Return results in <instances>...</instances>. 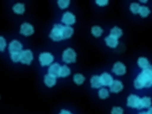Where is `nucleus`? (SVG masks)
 Masks as SVG:
<instances>
[{"instance_id": "nucleus-1", "label": "nucleus", "mask_w": 152, "mask_h": 114, "mask_svg": "<svg viewBox=\"0 0 152 114\" xmlns=\"http://www.w3.org/2000/svg\"><path fill=\"white\" fill-rule=\"evenodd\" d=\"M152 86V66L143 69L134 81V87L136 89L143 88H149Z\"/></svg>"}, {"instance_id": "nucleus-2", "label": "nucleus", "mask_w": 152, "mask_h": 114, "mask_svg": "<svg viewBox=\"0 0 152 114\" xmlns=\"http://www.w3.org/2000/svg\"><path fill=\"white\" fill-rule=\"evenodd\" d=\"M63 28L62 24H55L49 34L50 38L54 42H59L63 40Z\"/></svg>"}, {"instance_id": "nucleus-3", "label": "nucleus", "mask_w": 152, "mask_h": 114, "mask_svg": "<svg viewBox=\"0 0 152 114\" xmlns=\"http://www.w3.org/2000/svg\"><path fill=\"white\" fill-rule=\"evenodd\" d=\"M76 57H77V54L75 50L71 48H67V49H65L62 54L63 61L67 64L75 63L76 62Z\"/></svg>"}, {"instance_id": "nucleus-4", "label": "nucleus", "mask_w": 152, "mask_h": 114, "mask_svg": "<svg viewBox=\"0 0 152 114\" xmlns=\"http://www.w3.org/2000/svg\"><path fill=\"white\" fill-rule=\"evenodd\" d=\"M54 60V57L51 53L44 52L40 53L39 55V62L42 67L49 66Z\"/></svg>"}, {"instance_id": "nucleus-5", "label": "nucleus", "mask_w": 152, "mask_h": 114, "mask_svg": "<svg viewBox=\"0 0 152 114\" xmlns=\"http://www.w3.org/2000/svg\"><path fill=\"white\" fill-rule=\"evenodd\" d=\"M140 103L141 98L136 95L131 94L127 98V103H126V105H127L129 107L140 110Z\"/></svg>"}, {"instance_id": "nucleus-6", "label": "nucleus", "mask_w": 152, "mask_h": 114, "mask_svg": "<svg viewBox=\"0 0 152 114\" xmlns=\"http://www.w3.org/2000/svg\"><path fill=\"white\" fill-rule=\"evenodd\" d=\"M22 49H23L22 44L16 40H12V41L9 44L8 50L10 54H20V53H21L23 51Z\"/></svg>"}, {"instance_id": "nucleus-7", "label": "nucleus", "mask_w": 152, "mask_h": 114, "mask_svg": "<svg viewBox=\"0 0 152 114\" xmlns=\"http://www.w3.org/2000/svg\"><path fill=\"white\" fill-rule=\"evenodd\" d=\"M33 60V53L30 50H24L21 53L20 62L23 65H30Z\"/></svg>"}, {"instance_id": "nucleus-8", "label": "nucleus", "mask_w": 152, "mask_h": 114, "mask_svg": "<svg viewBox=\"0 0 152 114\" xmlns=\"http://www.w3.org/2000/svg\"><path fill=\"white\" fill-rule=\"evenodd\" d=\"M20 33L25 36H31L34 33V27L32 24H29V23L24 22L20 26Z\"/></svg>"}, {"instance_id": "nucleus-9", "label": "nucleus", "mask_w": 152, "mask_h": 114, "mask_svg": "<svg viewBox=\"0 0 152 114\" xmlns=\"http://www.w3.org/2000/svg\"><path fill=\"white\" fill-rule=\"evenodd\" d=\"M61 22L65 24L66 26H70V25L74 24L76 22V17L75 15H73L72 12H67L63 14Z\"/></svg>"}, {"instance_id": "nucleus-10", "label": "nucleus", "mask_w": 152, "mask_h": 114, "mask_svg": "<svg viewBox=\"0 0 152 114\" xmlns=\"http://www.w3.org/2000/svg\"><path fill=\"white\" fill-rule=\"evenodd\" d=\"M112 71L116 75H124L126 72V66L122 62H116L113 65Z\"/></svg>"}, {"instance_id": "nucleus-11", "label": "nucleus", "mask_w": 152, "mask_h": 114, "mask_svg": "<svg viewBox=\"0 0 152 114\" xmlns=\"http://www.w3.org/2000/svg\"><path fill=\"white\" fill-rule=\"evenodd\" d=\"M100 78L102 86H105V87H110L114 82L112 76L106 72L103 73L100 76Z\"/></svg>"}, {"instance_id": "nucleus-12", "label": "nucleus", "mask_w": 152, "mask_h": 114, "mask_svg": "<svg viewBox=\"0 0 152 114\" xmlns=\"http://www.w3.org/2000/svg\"><path fill=\"white\" fill-rule=\"evenodd\" d=\"M61 67L59 63H53L49 67L48 69V74L53 76L55 78L60 77V71H61Z\"/></svg>"}, {"instance_id": "nucleus-13", "label": "nucleus", "mask_w": 152, "mask_h": 114, "mask_svg": "<svg viewBox=\"0 0 152 114\" xmlns=\"http://www.w3.org/2000/svg\"><path fill=\"white\" fill-rule=\"evenodd\" d=\"M123 88L124 86L123 83L118 80H115L114 81L112 85L110 87V91L112 93H118L119 92H121V91H123Z\"/></svg>"}, {"instance_id": "nucleus-14", "label": "nucleus", "mask_w": 152, "mask_h": 114, "mask_svg": "<svg viewBox=\"0 0 152 114\" xmlns=\"http://www.w3.org/2000/svg\"><path fill=\"white\" fill-rule=\"evenodd\" d=\"M105 42L106 45H107L108 47L112 48V49H115V48L117 47L118 45V38L111 36V35H109V36L105 38Z\"/></svg>"}, {"instance_id": "nucleus-15", "label": "nucleus", "mask_w": 152, "mask_h": 114, "mask_svg": "<svg viewBox=\"0 0 152 114\" xmlns=\"http://www.w3.org/2000/svg\"><path fill=\"white\" fill-rule=\"evenodd\" d=\"M44 82L48 87H53V86L56 85L57 78H55L50 75H46L44 78Z\"/></svg>"}, {"instance_id": "nucleus-16", "label": "nucleus", "mask_w": 152, "mask_h": 114, "mask_svg": "<svg viewBox=\"0 0 152 114\" xmlns=\"http://www.w3.org/2000/svg\"><path fill=\"white\" fill-rule=\"evenodd\" d=\"M90 83H91V86H92V88L98 89V88L101 87V86H102L100 77L98 75L92 76V78H91V79H90Z\"/></svg>"}, {"instance_id": "nucleus-17", "label": "nucleus", "mask_w": 152, "mask_h": 114, "mask_svg": "<svg viewBox=\"0 0 152 114\" xmlns=\"http://www.w3.org/2000/svg\"><path fill=\"white\" fill-rule=\"evenodd\" d=\"M74 30L72 27L69 26H64L63 28V40L69 39L73 36Z\"/></svg>"}, {"instance_id": "nucleus-18", "label": "nucleus", "mask_w": 152, "mask_h": 114, "mask_svg": "<svg viewBox=\"0 0 152 114\" xmlns=\"http://www.w3.org/2000/svg\"><path fill=\"white\" fill-rule=\"evenodd\" d=\"M137 64L139 68H142V69H145L151 65L149 64L148 59L145 57H139L137 60Z\"/></svg>"}, {"instance_id": "nucleus-19", "label": "nucleus", "mask_w": 152, "mask_h": 114, "mask_svg": "<svg viewBox=\"0 0 152 114\" xmlns=\"http://www.w3.org/2000/svg\"><path fill=\"white\" fill-rule=\"evenodd\" d=\"M151 105V99L149 97H144L141 99L140 110L143 108H149Z\"/></svg>"}, {"instance_id": "nucleus-20", "label": "nucleus", "mask_w": 152, "mask_h": 114, "mask_svg": "<svg viewBox=\"0 0 152 114\" xmlns=\"http://www.w3.org/2000/svg\"><path fill=\"white\" fill-rule=\"evenodd\" d=\"M13 11L15 14H23L25 12V6L24 4L18 3L13 7Z\"/></svg>"}, {"instance_id": "nucleus-21", "label": "nucleus", "mask_w": 152, "mask_h": 114, "mask_svg": "<svg viewBox=\"0 0 152 114\" xmlns=\"http://www.w3.org/2000/svg\"><path fill=\"white\" fill-rule=\"evenodd\" d=\"M85 80L86 78L82 74H80V73H77V74H75L73 76V81L77 85H82L83 82L85 81Z\"/></svg>"}, {"instance_id": "nucleus-22", "label": "nucleus", "mask_w": 152, "mask_h": 114, "mask_svg": "<svg viewBox=\"0 0 152 114\" xmlns=\"http://www.w3.org/2000/svg\"><path fill=\"white\" fill-rule=\"evenodd\" d=\"M92 34H93L94 36H95L96 38H99L102 34H103V30L101 28V27L98 26H94L92 28Z\"/></svg>"}, {"instance_id": "nucleus-23", "label": "nucleus", "mask_w": 152, "mask_h": 114, "mask_svg": "<svg viewBox=\"0 0 152 114\" xmlns=\"http://www.w3.org/2000/svg\"><path fill=\"white\" fill-rule=\"evenodd\" d=\"M110 35L116 38H119L123 36V31L118 27H114L110 30Z\"/></svg>"}, {"instance_id": "nucleus-24", "label": "nucleus", "mask_w": 152, "mask_h": 114, "mask_svg": "<svg viewBox=\"0 0 152 114\" xmlns=\"http://www.w3.org/2000/svg\"><path fill=\"white\" fill-rule=\"evenodd\" d=\"M71 73L70 68L66 65H63L61 68V71H60V77L65 78L69 76Z\"/></svg>"}, {"instance_id": "nucleus-25", "label": "nucleus", "mask_w": 152, "mask_h": 114, "mask_svg": "<svg viewBox=\"0 0 152 114\" xmlns=\"http://www.w3.org/2000/svg\"><path fill=\"white\" fill-rule=\"evenodd\" d=\"M98 96L101 99H105L109 97V92L106 88H102L98 91Z\"/></svg>"}, {"instance_id": "nucleus-26", "label": "nucleus", "mask_w": 152, "mask_h": 114, "mask_svg": "<svg viewBox=\"0 0 152 114\" xmlns=\"http://www.w3.org/2000/svg\"><path fill=\"white\" fill-rule=\"evenodd\" d=\"M151 13L150 9H149L148 7L146 6H141L140 11H139V14L142 17H148Z\"/></svg>"}, {"instance_id": "nucleus-27", "label": "nucleus", "mask_w": 152, "mask_h": 114, "mask_svg": "<svg viewBox=\"0 0 152 114\" xmlns=\"http://www.w3.org/2000/svg\"><path fill=\"white\" fill-rule=\"evenodd\" d=\"M141 6L137 3H132L130 5V10L134 14H137L139 13L140 11Z\"/></svg>"}, {"instance_id": "nucleus-28", "label": "nucleus", "mask_w": 152, "mask_h": 114, "mask_svg": "<svg viewBox=\"0 0 152 114\" xmlns=\"http://www.w3.org/2000/svg\"><path fill=\"white\" fill-rule=\"evenodd\" d=\"M57 4L61 9H64L68 7L70 4L69 0H59L57 1Z\"/></svg>"}, {"instance_id": "nucleus-29", "label": "nucleus", "mask_w": 152, "mask_h": 114, "mask_svg": "<svg viewBox=\"0 0 152 114\" xmlns=\"http://www.w3.org/2000/svg\"><path fill=\"white\" fill-rule=\"evenodd\" d=\"M21 53H20V54H10V58H11L12 61H13L14 62H20V58H21Z\"/></svg>"}, {"instance_id": "nucleus-30", "label": "nucleus", "mask_w": 152, "mask_h": 114, "mask_svg": "<svg viewBox=\"0 0 152 114\" xmlns=\"http://www.w3.org/2000/svg\"><path fill=\"white\" fill-rule=\"evenodd\" d=\"M111 114H123V110L121 107H114L111 111Z\"/></svg>"}, {"instance_id": "nucleus-31", "label": "nucleus", "mask_w": 152, "mask_h": 114, "mask_svg": "<svg viewBox=\"0 0 152 114\" xmlns=\"http://www.w3.org/2000/svg\"><path fill=\"white\" fill-rule=\"evenodd\" d=\"M0 41H1V43H0L1 44V45H0V50H1V52H4L5 48L6 46V41L4 39V38L2 36L0 37Z\"/></svg>"}, {"instance_id": "nucleus-32", "label": "nucleus", "mask_w": 152, "mask_h": 114, "mask_svg": "<svg viewBox=\"0 0 152 114\" xmlns=\"http://www.w3.org/2000/svg\"><path fill=\"white\" fill-rule=\"evenodd\" d=\"M96 3L98 6L104 7L105 6H107L108 4V1H107V0H105V1H98V0H97V1H96Z\"/></svg>"}, {"instance_id": "nucleus-33", "label": "nucleus", "mask_w": 152, "mask_h": 114, "mask_svg": "<svg viewBox=\"0 0 152 114\" xmlns=\"http://www.w3.org/2000/svg\"><path fill=\"white\" fill-rule=\"evenodd\" d=\"M59 114H72V113H71L69 111H68V110H62L61 111V112H60Z\"/></svg>"}, {"instance_id": "nucleus-34", "label": "nucleus", "mask_w": 152, "mask_h": 114, "mask_svg": "<svg viewBox=\"0 0 152 114\" xmlns=\"http://www.w3.org/2000/svg\"><path fill=\"white\" fill-rule=\"evenodd\" d=\"M148 114H152V107L149 108V110L148 111Z\"/></svg>"}, {"instance_id": "nucleus-35", "label": "nucleus", "mask_w": 152, "mask_h": 114, "mask_svg": "<svg viewBox=\"0 0 152 114\" xmlns=\"http://www.w3.org/2000/svg\"><path fill=\"white\" fill-rule=\"evenodd\" d=\"M139 114H148V112H145V111H143V112L139 113Z\"/></svg>"}, {"instance_id": "nucleus-36", "label": "nucleus", "mask_w": 152, "mask_h": 114, "mask_svg": "<svg viewBox=\"0 0 152 114\" xmlns=\"http://www.w3.org/2000/svg\"><path fill=\"white\" fill-rule=\"evenodd\" d=\"M141 2H143V3H146L147 1H141Z\"/></svg>"}]
</instances>
